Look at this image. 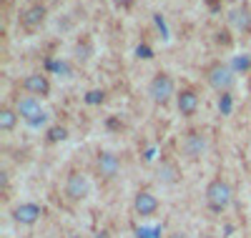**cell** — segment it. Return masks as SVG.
<instances>
[{
	"label": "cell",
	"mask_w": 251,
	"mask_h": 238,
	"mask_svg": "<svg viewBox=\"0 0 251 238\" xmlns=\"http://www.w3.org/2000/svg\"><path fill=\"white\" fill-rule=\"evenodd\" d=\"M206 83L211 85L216 93H221V95L231 93L234 83H236V71L231 66H226V63L216 60V63H211V66L206 68Z\"/></svg>",
	"instance_id": "obj_1"
},
{
	"label": "cell",
	"mask_w": 251,
	"mask_h": 238,
	"mask_svg": "<svg viewBox=\"0 0 251 238\" xmlns=\"http://www.w3.org/2000/svg\"><path fill=\"white\" fill-rule=\"evenodd\" d=\"M231 198H234V190H231V186H228V181H224V178L208 181V186H206V206L214 213H224L228 206H231Z\"/></svg>",
	"instance_id": "obj_2"
},
{
	"label": "cell",
	"mask_w": 251,
	"mask_h": 238,
	"mask_svg": "<svg viewBox=\"0 0 251 238\" xmlns=\"http://www.w3.org/2000/svg\"><path fill=\"white\" fill-rule=\"evenodd\" d=\"M149 95H151L153 103L166 105V103L176 95V83H174V78H171L169 73H156V75L151 78V83H149Z\"/></svg>",
	"instance_id": "obj_3"
},
{
	"label": "cell",
	"mask_w": 251,
	"mask_h": 238,
	"mask_svg": "<svg viewBox=\"0 0 251 238\" xmlns=\"http://www.w3.org/2000/svg\"><path fill=\"white\" fill-rule=\"evenodd\" d=\"M15 111H18L20 118L28 120L30 125H40V123H46V118H48L46 111H43V105H40V98H35V95L20 98L18 105H15Z\"/></svg>",
	"instance_id": "obj_4"
},
{
	"label": "cell",
	"mask_w": 251,
	"mask_h": 238,
	"mask_svg": "<svg viewBox=\"0 0 251 238\" xmlns=\"http://www.w3.org/2000/svg\"><path fill=\"white\" fill-rule=\"evenodd\" d=\"M88 193H91L88 178L83 176V173L73 170L71 176L66 178V196H68L71 201H83V198H88Z\"/></svg>",
	"instance_id": "obj_5"
},
{
	"label": "cell",
	"mask_w": 251,
	"mask_h": 238,
	"mask_svg": "<svg viewBox=\"0 0 251 238\" xmlns=\"http://www.w3.org/2000/svg\"><path fill=\"white\" fill-rule=\"evenodd\" d=\"M96 168H98L100 178L111 181L121 173V158L116 153H111V150H103V153H98V158H96Z\"/></svg>",
	"instance_id": "obj_6"
},
{
	"label": "cell",
	"mask_w": 251,
	"mask_h": 238,
	"mask_svg": "<svg viewBox=\"0 0 251 238\" xmlns=\"http://www.w3.org/2000/svg\"><path fill=\"white\" fill-rule=\"evenodd\" d=\"M46 15H48V8L40 5V3H33L28 5L23 13H20V25L25 30H38L40 25L46 23Z\"/></svg>",
	"instance_id": "obj_7"
},
{
	"label": "cell",
	"mask_w": 251,
	"mask_h": 238,
	"mask_svg": "<svg viewBox=\"0 0 251 238\" xmlns=\"http://www.w3.org/2000/svg\"><path fill=\"white\" fill-rule=\"evenodd\" d=\"M23 88L28 95H35V98H48L50 95V80L48 75L43 73H30L23 78Z\"/></svg>",
	"instance_id": "obj_8"
},
{
	"label": "cell",
	"mask_w": 251,
	"mask_h": 238,
	"mask_svg": "<svg viewBox=\"0 0 251 238\" xmlns=\"http://www.w3.org/2000/svg\"><path fill=\"white\" fill-rule=\"evenodd\" d=\"M181 150H183V156L191 158V161L201 158L203 150H206V136L199 133V131H188L186 138H183V143H181Z\"/></svg>",
	"instance_id": "obj_9"
},
{
	"label": "cell",
	"mask_w": 251,
	"mask_h": 238,
	"mask_svg": "<svg viewBox=\"0 0 251 238\" xmlns=\"http://www.w3.org/2000/svg\"><path fill=\"white\" fill-rule=\"evenodd\" d=\"M40 215H43V208L38 203H20L13 208V221L20 223V226H33L40 221Z\"/></svg>",
	"instance_id": "obj_10"
},
{
	"label": "cell",
	"mask_w": 251,
	"mask_h": 238,
	"mask_svg": "<svg viewBox=\"0 0 251 238\" xmlns=\"http://www.w3.org/2000/svg\"><path fill=\"white\" fill-rule=\"evenodd\" d=\"M158 198L153 196L151 190H138L136 198H133V211L141 215V218H149V215H153L158 211Z\"/></svg>",
	"instance_id": "obj_11"
},
{
	"label": "cell",
	"mask_w": 251,
	"mask_h": 238,
	"mask_svg": "<svg viewBox=\"0 0 251 238\" xmlns=\"http://www.w3.org/2000/svg\"><path fill=\"white\" fill-rule=\"evenodd\" d=\"M176 108H178V113H181L183 118L196 116V111H199V93L191 91V88L178 91V93H176Z\"/></svg>",
	"instance_id": "obj_12"
},
{
	"label": "cell",
	"mask_w": 251,
	"mask_h": 238,
	"mask_svg": "<svg viewBox=\"0 0 251 238\" xmlns=\"http://www.w3.org/2000/svg\"><path fill=\"white\" fill-rule=\"evenodd\" d=\"M228 23H231V28H236L241 33H249L251 30V10L246 5L234 8L231 13H228Z\"/></svg>",
	"instance_id": "obj_13"
},
{
	"label": "cell",
	"mask_w": 251,
	"mask_h": 238,
	"mask_svg": "<svg viewBox=\"0 0 251 238\" xmlns=\"http://www.w3.org/2000/svg\"><path fill=\"white\" fill-rule=\"evenodd\" d=\"M178 166L174 163V161H163L161 166H158V181L161 183H169V186H174L176 181H178Z\"/></svg>",
	"instance_id": "obj_14"
},
{
	"label": "cell",
	"mask_w": 251,
	"mask_h": 238,
	"mask_svg": "<svg viewBox=\"0 0 251 238\" xmlns=\"http://www.w3.org/2000/svg\"><path fill=\"white\" fill-rule=\"evenodd\" d=\"M18 120H20V116H18L15 108H10V105H3V108H0V131L10 133L13 128L18 125Z\"/></svg>",
	"instance_id": "obj_15"
},
{
	"label": "cell",
	"mask_w": 251,
	"mask_h": 238,
	"mask_svg": "<svg viewBox=\"0 0 251 238\" xmlns=\"http://www.w3.org/2000/svg\"><path fill=\"white\" fill-rule=\"evenodd\" d=\"M46 141L48 143H63V141H68V128L66 125H50L48 133H46Z\"/></svg>",
	"instance_id": "obj_16"
},
{
	"label": "cell",
	"mask_w": 251,
	"mask_h": 238,
	"mask_svg": "<svg viewBox=\"0 0 251 238\" xmlns=\"http://www.w3.org/2000/svg\"><path fill=\"white\" fill-rule=\"evenodd\" d=\"M219 111H221V113H228V111H231V93H224V95H221Z\"/></svg>",
	"instance_id": "obj_17"
},
{
	"label": "cell",
	"mask_w": 251,
	"mask_h": 238,
	"mask_svg": "<svg viewBox=\"0 0 251 238\" xmlns=\"http://www.w3.org/2000/svg\"><path fill=\"white\" fill-rule=\"evenodd\" d=\"M249 66H251V60H249L246 55H241V58L234 60V68H236V71H249Z\"/></svg>",
	"instance_id": "obj_18"
},
{
	"label": "cell",
	"mask_w": 251,
	"mask_h": 238,
	"mask_svg": "<svg viewBox=\"0 0 251 238\" xmlns=\"http://www.w3.org/2000/svg\"><path fill=\"white\" fill-rule=\"evenodd\" d=\"M98 100H103V91H91L88 93V103H98Z\"/></svg>",
	"instance_id": "obj_19"
},
{
	"label": "cell",
	"mask_w": 251,
	"mask_h": 238,
	"mask_svg": "<svg viewBox=\"0 0 251 238\" xmlns=\"http://www.w3.org/2000/svg\"><path fill=\"white\" fill-rule=\"evenodd\" d=\"M111 3H113L116 8H131V5H133V0H111Z\"/></svg>",
	"instance_id": "obj_20"
},
{
	"label": "cell",
	"mask_w": 251,
	"mask_h": 238,
	"mask_svg": "<svg viewBox=\"0 0 251 238\" xmlns=\"http://www.w3.org/2000/svg\"><path fill=\"white\" fill-rule=\"evenodd\" d=\"M98 238H108V233H106V231H100V233H98Z\"/></svg>",
	"instance_id": "obj_21"
},
{
	"label": "cell",
	"mask_w": 251,
	"mask_h": 238,
	"mask_svg": "<svg viewBox=\"0 0 251 238\" xmlns=\"http://www.w3.org/2000/svg\"><path fill=\"white\" fill-rule=\"evenodd\" d=\"M224 3H244V0H224Z\"/></svg>",
	"instance_id": "obj_22"
},
{
	"label": "cell",
	"mask_w": 251,
	"mask_h": 238,
	"mask_svg": "<svg viewBox=\"0 0 251 238\" xmlns=\"http://www.w3.org/2000/svg\"><path fill=\"white\" fill-rule=\"evenodd\" d=\"M203 238H216V236H203Z\"/></svg>",
	"instance_id": "obj_23"
},
{
	"label": "cell",
	"mask_w": 251,
	"mask_h": 238,
	"mask_svg": "<svg viewBox=\"0 0 251 238\" xmlns=\"http://www.w3.org/2000/svg\"><path fill=\"white\" fill-rule=\"evenodd\" d=\"M71 238H83V236H71Z\"/></svg>",
	"instance_id": "obj_24"
},
{
	"label": "cell",
	"mask_w": 251,
	"mask_h": 238,
	"mask_svg": "<svg viewBox=\"0 0 251 238\" xmlns=\"http://www.w3.org/2000/svg\"><path fill=\"white\" fill-rule=\"evenodd\" d=\"M206 3H214V0H206Z\"/></svg>",
	"instance_id": "obj_25"
}]
</instances>
